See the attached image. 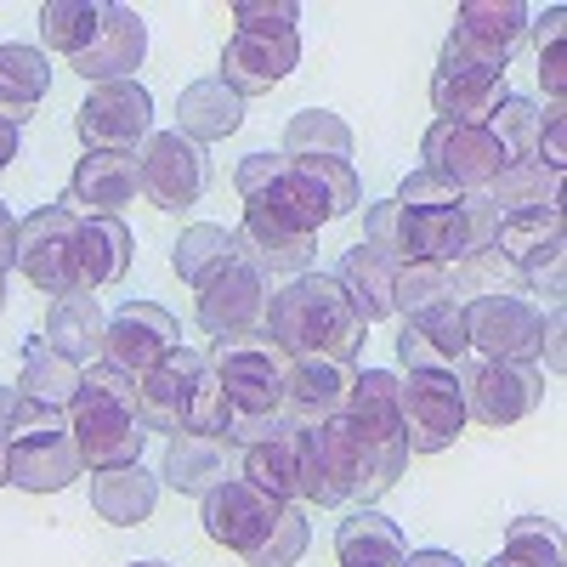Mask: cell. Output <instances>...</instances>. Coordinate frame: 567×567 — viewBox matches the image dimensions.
I'll use <instances>...</instances> for the list:
<instances>
[{
  "instance_id": "7dc6e473",
  "label": "cell",
  "mask_w": 567,
  "mask_h": 567,
  "mask_svg": "<svg viewBox=\"0 0 567 567\" xmlns=\"http://www.w3.org/2000/svg\"><path fill=\"white\" fill-rule=\"evenodd\" d=\"M465 227H471V250H488L499 233V205L488 194H465Z\"/></svg>"
},
{
  "instance_id": "4fadbf2b",
  "label": "cell",
  "mask_w": 567,
  "mask_h": 567,
  "mask_svg": "<svg viewBox=\"0 0 567 567\" xmlns=\"http://www.w3.org/2000/svg\"><path fill=\"white\" fill-rule=\"evenodd\" d=\"M136 176H142V194H148L154 210L182 216V210H194L205 199L210 159H205L199 142H187L182 131H154L136 154Z\"/></svg>"
},
{
  "instance_id": "7a4b0ae2",
  "label": "cell",
  "mask_w": 567,
  "mask_h": 567,
  "mask_svg": "<svg viewBox=\"0 0 567 567\" xmlns=\"http://www.w3.org/2000/svg\"><path fill=\"white\" fill-rule=\"evenodd\" d=\"M261 336H267L284 358H336V363H358L369 323L352 312V301L341 296V284L329 278V272H296V278L267 301Z\"/></svg>"
},
{
  "instance_id": "bcb514c9",
  "label": "cell",
  "mask_w": 567,
  "mask_h": 567,
  "mask_svg": "<svg viewBox=\"0 0 567 567\" xmlns=\"http://www.w3.org/2000/svg\"><path fill=\"white\" fill-rule=\"evenodd\" d=\"M561 23H567V12H561V7H550L545 18H534V23H528V34L539 40V80H545L550 109H561V91H567V69H561Z\"/></svg>"
},
{
  "instance_id": "6da1fadb",
  "label": "cell",
  "mask_w": 567,
  "mask_h": 567,
  "mask_svg": "<svg viewBox=\"0 0 567 567\" xmlns=\"http://www.w3.org/2000/svg\"><path fill=\"white\" fill-rule=\"evenodd\" d=\"M233 182H239V199H245V221L233 233V245L267 278L307 272V261L318 256V227L336 221L323 187L284 154H250L233 171Z\"/></svg>"
},
{
  "instance_id": "f35d334b",
  "label": "cell",
  "mask_w": 567,
  "mask_h": 567,
  "mask_svg": "<svg viewBox=\"0 0 567 567\" xmlns=\"http://www.w3.org/2000/svg\"><path fill=\"white\" fill-rule=\"evenodd\" d=\"M284 159H352V131L329 109H301L284 125Z\"/></svg>"
},
{
  "instance_id": "f5cc1de1",
  "label": "cell",
  "mask_w": 567,
  "mask_h": 567,
  "mask_svg": "<svg viewBox=\"0 0 567 567\" xmlns=\"http://www.w3.org/2000/svg\"><path fill=\"white\" fill-rule=\"evenodd\" d=\"M18 159V125H7V120H0V171H7Z\"/></svg>"
},
{
  "instance_id": "74e56055",
  "label": "cell",
  "mask_w": 567,
  "mask_h": 567,
  "mask_svg": "<svg viewBox=\"0 0 567 567\" xmlns=\"http://www.w3.org/2000/svg\"><path fill=\"white\" fill-rule=\"evenodd\" d=\"M488 199L499 205V216L511 210H561V171L523 159V165H505L488 187Z\"/></svg>"
},
{
  "instance_id": "816d5d0a",
  "label": "cell",
  "mask_w": 567,
  "mask_h": 567,
  "mask_svg": "<svg viewBox=\"0 0 567 567\" xmlns=\"http://www.w3.org/2000/svg\"><path fill=\"white\" fill-rule=\"evenodd\" d=\"M403 567H465V561H460L454 550H409Z\"/></svg>"
},
{
  "instance_id": "5b68a950",
  "label": "cell",
  "mask_w": 567,
  "mask_h": 567,
  "mask_svg": "<svg viewBox=\"0 0 567 567\" xmlns=\"http://www.w3.org/2000/svg\"><path fill=\"white\" fill-rule=\"evenodd\" d=\"M210 374L221 381V398H227V443L233 449L267 437L284 420V374H290V358H284L267 336L216 341Z\"/></svg>"
},
{
  "instance_id": "7bdbcfd3",
  "label": "cell",
  "mask_w": 567,
  "mask_h": 567,
  "mask_svg": "<svg viewBox=\"0 0 567 567\" xmlns=\"http://www.w3.org/2000/svg\"><path fill=\"white\" fill-rule=\"evenodd\" d=\"M539 120H545V109L528 103V97H505V103L494 109L488 131H494V142L505 148V165L539 159Z\"/></svg>"
},
{
  "instance_id": "7402d4cb",
  "label": "cell",
  "mask_w": 567,
  "mask_h": 567,
  "mask_svg": "<svg viewBox=\"0 0 567 567\" xmlns=\"http://www.w3.org/2000/svg\"><path fill=\"white\" fill-rule=\"evenodd\" d=\"M465 358H471V341H465V307L460 301H432V307L403 312V329H398V363L403 369L460 374Z\"/></svg>"
},
{
  "instance_id": "603a6c76",
  "label": "cell",
  "mask_w": 567,
  "mask_h": 567,
  "mask_svg": "<svg viewBox=\"0 0 567 567\" xmlns=\"http://www.w3.org/2000/svg\"><path fill=\"white\" fill-rule=\"evenodd\" d=\"M358 381V363H336V358H290V374H284V420L296 432H312V425L347 414Z\"/></svg>"
},
{
  "instance_id": "8992f818",
  "label": "cell",
  "mask_w": 567,
  "mask_h": 567,
  "mask_svg": "<svg viewBox=\"0 0 567 567\" xmlns=\"http://www.w3.org/2000/svg\"><path fill=\"white\" fill-rule=\"evenodd\" d=\"M374 499H381L374 465H369L347 414L301 432V471H296V505L301 511H358Z\"/></svg>"
},
{
  "instance_id": "d6a6232c",
  "label": "cell",
  "mask_w": 567,
  "mask_h": 567,
  "mask_svg": "<svg viewBox=\"0 0 567 567\" xmlns=\"http://www.w3.org/2000/svg\"><path fill=\"white\" fill-rule=\"evenodd\" d=\"M336 556H341V567H403L409 545L392 516H381L374 505H358L336 528Z\"/></svg>"
},
{
  "instance_id": "f1b7e54d",
  "label": "cell",
  "mask_w": 567,
  "mask_h": 567,
  "mask_svg": "<svg viewBox=\"0 0 567 567\" xmlns=\"http://www.w3.org/2000/svg\"><path fill=\"white\" fill-rule=\"evenodd\" d=\"M239 465H245V483L272 494L278 505H296V471H301V432L290 420H278L267 437L245 443L239 449Z\"/></svg>"
},
{
  "instance_id": "d4e9b609",
  "label": "cell",
  "mask_w": 567,
  "mask_h": 567,
  "mask_svg": "<svg viewBox=\"0 0 567 567\" xmlns=\"http://www.w3.org/2000/svg\"><path fill=\"white\" fill-rule=\"evenodd\" d=\"M142 194V176H136V154H85L63 187V210L74 221L85 216H120L125 205H136Z\"/></svg>"
},
{
  "instance_id": "83f0119b",
  "label": "cell",
  "mask_w": 567,
  "mask_h": 567,
  "mask_svg": "<svg viewBox=\"0 0 567 567\" xmlns=\"http://www.w3.org/2000/svg\"><path fill=\"white\" fill-rule=\"evenodd\" d=\"M103 329H109V318H103V307H97V296H58L52 307H45V347L52 352H63L69 363H80V369H91V363H103Z\"/></svg>"
},
{
  "instance_id": "277c9868",
  "label": "cell",
  "mask_w": 567,
  "mask_h": 567,
  "mask_svg": "<svg viewBox=\"0 0 567 567\" xmlns=\"http://www.w3.org/2000/svg\"><path fill=\"white\" fill-rule=\"evenodd\" d=\"M301 7L290 0H239L233 7V29L221 45V85L233 97H261L278 80H290L301 63V29H296Z\"/></svg>"
},
{
  "instance_id": "f546056e",
  "label": "cell",
  "mask_w": 567,
  "mask_h": 567,
  "mask_svg": "<svg viewBox=\"0 0 567 567\" xmlns=\"http://www.w3.org/2000/svg\"><path fill=\"white\" fill-rule=\"evenodd\" d=\"M159 505V477L148 465H120V471H91V511L114 528H136L148 523Z\"/></svg>"
},
{
  "instance_id": "9f6ffc18",
  "label": "cell",
  "mask_w": 567,
  "mask_h": 567,
  "mask_svg": "<svg viewBox=\"0 0 567 567\" xmlns=\"http://www.w3.org/2000/svg\"><path fill=\"white\" fill-rule=\"evenodd\" d=\"M125 567H171V561H125Z\"/></svg>"
},
{
  "instance_id": "5bb4252c",
  "label": "cell",
  "mask_w": 567,
  "mask_h": 567,
  "mask_svg": "<svg viewBox=\"0 0 567 567\" xmlns=\"http://www.w3.org/2000/svg\"><path fill=\"white\" fill-rule=\"evenodd\" d=\"M420 171H432L437 182H449L454 194H488L494 176L505 171V148L494 142L488 125H454V120H432L420 142Z\"/></svg>"
},
{
  "instance_id": "4dcf8cb0",
  "label": "cell",
  "mask_w": 567,
  "mask_h": 567,
  "mask_svg": "<svg viewBox=\"0 0 567 567\" xmlns=\"http://www.w3.org/2000/svg\"><path fill=\"white\" fill-rule=\"evenodd\" d=\"M52 97V63H45L40 45H0V120L23 125L40 114V103Z\"/></svg>"
},
{
  "instance_id": "681fc988",
  "label": "cell",
  "mask_w": 567,
  "mask_h": 567,
  "mask_svg": "<svg viewBox=\"0 0 567 567\" xmlns=\"http://www.w3.org/2000/svg\"><path fill=\"white\" fill-rule=\"evenodd\" d=\"M18 267V216L7 210V199H0V278H7Z\"/></svg>"
},
{
  "instance_id": "9c48e42d",
  "label": "cell",
  "mask_w": 567,
  "mask_h": 567,
  "mask_svg": "<svg viewBox=\"0 0 567 567\" xmlns=\"http://www.w3.org/2000/svg\"><path fill=\"white\" fill-rule=\"evenodd\" d=\"M267 272L233 245V256L199 284V329L216 341H239V336H261L267 323Z\"/></svg>"
},
{
  "instance_id": "836d02e7",
  "label": "cell",
  "mask_w": 567,
  "mask_h": 567,
  "mask_svg": "<svg viewBox=\"0 0 567 567\" xmlns=\"http://www.w3.org/2000/svg\"><path fill=\"white\" fill-rule=\"evenodd\" d=\"M341 284V296L352 301V312L363 318V323H381V318H392V261L381 256V250H369L363 239L341 256V267L329 272Z\"/></svg>"
},
{
  "instance_id": "f6af8a7d",
  "label": "cell",
  "mask_w": 567,
  "mask_h": 567,
  "mask_svg": "<svg viewBox=\"0 0 567 567\" xmlns=\"http://www.w3.org/2000/svg\"><path fill=\"white\" fill-rule=\"evenodd\" d=\"M307 539H312L307 511H301V505H284V516L272 523V534L261 539V550L245 556V561H250V567H296V561L307 556Z\"/></svg>"
},
{
  "instance_id": "e0dca14e",
  "label": "cell",
  "mask_w": 567,
  "mask_h": 567,
  "mask_svg": "<svg viewBox=\"0 0 567 567\" xmlns=\"http://www.w3.org/2000/svg\"><path fill=\"white\" fill-rule=\"evenodd\" d=\"M176 347H182V323H176L159 301H125V307L109 318V329H103V363L120 369L125 381L154 374Z\"/></svg>"
},
{
  "instance_id": "1f68e13d",
  "label": "cell",
  "mask_w": 567,
  "mask_h": 567,
  "mask_svg": "<svg viewBox=\"0 0 567 567\" xmlns=\"http://www.w3.org/2000/svg\"><path fill=\"white\" fill-rule=\"evenodd\" d=\"M245 125V97H233V91L210 74V80H194V85H182V97H176V131L187 142H221Z\"/></svg>"
},
{
  "instance_id": "4316f807",
  "label": "cell",
  "mask_w": 567,
  "mask_h": 567,
  "mask_svg": "<svg viewBox=\"0 0 567 567\" xmlns=\"http://www.w3.org/2000/svg\"><path fill=\"white\" fill-rule=\"evenodd\" d=\"M131 227L120 216H85L80 233H74V290L91 296V290H114V284L131 272Z\"/></svg>"
},
{
  "instance_id": "db71d44e",
  "label": "cell",
  "mask_w": 567,
  "mask_h": 567,
  "mask_svg": "<svg viewBox=\"0 0 567 567\" xmlns=\"http://www.w3.org/2000/svg\"><path fill=\"white\" fill-rule=\"evenodd\" d=\"M18 414V386H0V443H7V425Z\"/></svg>"
},
{
  "instance_id": "ab89813d",
  "label": "cell",
  "mask_w": 567,
  "mask_h": 567,
  "mask_svg": "<svg viewBox=\"0 0 567 567\" xmlns=\"http://www.w3.org/2000/svg\"><path fill=\"white\" fill-rule=\"evenodd\" d=\"M483 567H561V528L550 516H516L505 528V545Z\"/></svg>"
},
{
  "instance_id": "c3c4849f",
  "label": "cell",
  "mask_w": 567,
  "mask_h": 567,
  "mask_svg": "<svg viewBox=\"0 0 567 567\" xmlns=\"http://www.w3.org/2000/svg\"><path fill=\"white\" fill-rule=\"evenodd\" d=\"M539 165L567 171V114L561 109H545V120H539Z\"/></svg>"
},
{
  "instance_id": "7c38bea8",
  "label": "cell",
  "mask_w": 567,
  "mask_h": 567,
  "mask_svg": "<svg viewBox=\"0 0 567 567\" xmlns=\"http://www.w3.org/2000/svg\"><path fill=\"white\" fill-rule=\"evenodd\" d=\"M494 250L523 272V290L561 296V267H567V221H561V210H511V216H499Z\"/></svg>"
},
{
  "instance_id": "d590c367",
  "label": "cell",
  "mask_w": 567,
  "mask_h": 567,
  "mask_svg": "<svg viewBox=\"0 0 567 567\" xmlns=\"http://www.w3.org/2000/svg\"><path fill=\"white\" fill-rule=\"evenodd\" d=\"M103 18H109V0H45L40 7V52H58L74 63L97 40Z\"/></svg>"
},
{
  "instance_id": "ee69618b",
  "label": "cell",
  "mask_w": 567,
  "mask_h": 567,
  "mask_svg": "<svg viewBox=\"0 0 567 567\" xmlns=\"http://www.w3.org/2000/svg\"><path fill=\"white\" fill-rule=\"evenodd\" d=\"M432 301H454V272L432 261H403L392 267V312H414Z\"/></svg>"
},
{
  "instance_id": "ba28073f",
  "label": "cell",
  "mask_w": 567,
  "mask_h": 567,
  "mask_svg": "<svg viewBox=\"0 0 567 567\" xmlns=\"http://www.w3.org/2000/svg\"><path fill=\"white\" fill-rule=\"evenodd\" d=\"M347 420L374 465V488H398L403 465H409V443H403V414H398V374L392 369H363L347 398Z\"/></svg>"
},
{
  "instance_id": "d6986e66",
  "label": "cell",
  "mask_w": 567,
  "mask_h": 567,
  "mask_svg": "<svg viewBox=\"0 0 567 567\" xmlns=\"http://www.w3.org/2000/svg\"><path fill=\"white\" fill-rule=\"evenodd\" d=\"M505 97H511V91H505V69H488L477 58H465L454 40H443V58H437V74H432V109H437V120L488 125Z\"/></svg>"
},
{
  "instance_id": "11a10c76",
  "label": "cell",
  "mask_w": 567,
  "mask_h": 567,
  "mask_svg": "<svg viewBox=\"0 0 567 567\" xmlns=\"http://www.w3.org/2000/svg\"><path fill=\"white\" fill-rule=\"evenodd\" d=\"M12 483V471H7V443H0V488Z\"/></svg>"
},
{
  "instance_id": "8d00e7d4",
  "label": "cell",
  "mask_w": 567,
  "mask_h": 567,
  "mask_svg": "<svg viewBox=\"0 0 567 567\" xmlns=\"http://www.w3.org/2000/svg\"><path fill=\"white\" fill-rule=\"evenodd\" d=\"M74 392H80V363H69L63 352H52L40 336L23 347V369H18V398H29V403H45V409H63L69 414V403H74Z\"/></svg>"
},
{
  "instance_id": "9a60e30c",
  "label": "cell",
  "mask_w": 567,
  "mask_h": 567,
  "mask_svg": "<svg viewBox=\"0 0 567 567\" xmlns=\"http://www.w3.org/2000/svg\"><path fill=\"white\" fill-rule=\"evenodd\" d=\"M545 312L528 296H477L465 301V341L488 363H534Z\"/></svg>"
},
{
  "instance_id": "e575fe53",
  "label": "cell",
  "mask_w": 567,
  "mask_h": 567,
  "mask_svg": "<svg viewBox=\"0 0 567 567\" xmlns=\"http://www.w3.org/2000/svg\"><path fill=\"white\" fill-rule=\"evenodd\" d=\"M227 454H233V443H221V437L176 432V437H171V449H165V471H159V483H171L176 494L205 499V494L227 477Z\"/></svg>"
},
{
  "instance_id": "cb8c5ba5",
  "label": "cell",
  "mask_w": 567,
  "mask_h": 567,
  "mask_svg": "<svg viewBox=\"0 0 567 567\" xmlns=\"http://www.w3.org/2000/svg\"><path fill=\"white\" fill-rule=\"evenodd\" d=\"M528 23L534 12L528 7H516V0H465V7L454 12V45L465 58H477L488 69H505L511 52L528 40Z\"/></svg>"
},
{
  "instance_id": "ac0fdd59",
  "label": "cell",
  "mask_w": 567,
  "mask_h": 567,
  "mask_svg": "<svg viewBox=\"0 0 567 567\" xmlns=\"http://www.w3.org/2000/svg\"><path fill=\"white\" fill-rule=\"evenodd\" d=\"M74 233L80 221L63 205H40L18 221V272L40 296H74Z\"/></svg>"
},
{
  "instance_id": "52a82bcc",
  "label": "cell",
  "mask_w": 567,
  "mask_h": 567,
  "mask_svg": "<svg viewBox=\"0 0 567 567\" xmlns=\"http://www.w3.org/2000/svg\"><path fill=\"white\" fill-rule=\"evenodd\" d=\"M7 471H12V488H23V494L69 488L85 471L80 449H74V432H69V414L18 398V414L7 425Z\"/></svg>"
},
{
  "instance_id": "3957f363",
  "label": "cell",
  "mask_w": 567,
  "mask_h": 567,
  "mask_svg": "<svg viewBox=\"0 0 567 567\" xmlns=\"http://www.w3.org/2000/svg\"><path fill=\"white\" fill-rule=\"evenodd\" d=\"M69 432H74L85 471L136 465L142 443H148V425H142V409H136V381H125L109 363L80 369V392L69 403Z\"/></svg>"
},
{
  "instance_id": "2e32d148",
  "label": "cell",
  "mask_w": 567,
  "mask_h": 567,
  "mask_svg": "<svg viewBox=\"0 0 567 567\" xmlns=\"http://www.w3.org/2000/svg\"><path fill=\"white\" fill-rule=\"evenodd\" d=\"M460 392H465V420L477 425H516L528 420L545 398V374L534 363H460Z\"/></svg>"
},
{
  "instance_id": "b9f144b4",
  "label": "cell",
  "mask_w": 567,
  "mask_h": 567,
  "mask_svg": "<svg viewBox=\"0 0 567 567\" xmlns=\"http://www.w3.org/2000/svg\"><path fill=\"white\" fill-rule=\"evenodd\" d=\"M233 256V233L227 227H210V221H199V227H182V239L171 245V267H176V278L182 284H199L221 267Z\"/></svg>"
},
{
  "instance_id": "6f0895ef",
  "label": "cell",
  "mask_w": 567,
  "mask_h": 567,
  "mask_svg": "<svg viewBox=\"0 0 567 567\" xmlns=\"http://www.w3.org/2000/svg\"><path fill=\"white\" fill-rule=\"evenodd\" d=\"M0 312H7V278H0Z\"/></svg>"
},
{
  "instance_id": "ffe728a7",
  "label": "cell",
  "mask_w": 567,
  "mask_h": 567,
  "mask_svg": "<svg viewBox=\"0 0 567 567\" xmlns=\"http://www.w3.org/2000/svg\"><path fill=\"white\" fill-rule=\"evenodd\" d=\"M199 505H205V534H210L221 550H233V556H256L261 539L272 534V523L284 516V505H278L272 494L250 488L245 477H221Z\"/></svg>"
},
{
  "instance_id": "8fae6325",
  "label": "cell",
  "mask_w": 567,
  "mask_h": 567,
  "mask_svg": "<svg viewBox=\"0 0 567 567\" xmlns=\"http://www.w3.org/2000/svg\"><path fill=\"white\" fill-rule=\"evenodd\" d=\"M74 131L85 142V154H136L154 136V97L136 80L91 85V97L74 114Z\"/></svg>"
},
{
  "instance_id": "30bf717a",
  "label": "cell",
  "mask_w": 567,
  "mask_h": 567,
  "mask_svg": "<svg viewBox=\"0 0 567 567\" xmlns=\"http://www.w3.org/2000/svg\"><path fill=\"white\" fill-rule=\"evenodd\" d=\"M398 414H403L409 454H443L471 425L460 374H443V369H409V381H398Z\"/></svg>"
},
{
  "instance_id": "f907efd6",
  "label": "cell",
  "mask_w": 567,
  "mask_h": 567,
  "mask_svg": "<svg viewBox=\"0 0 567 567\" xmlns=\"http://www.w3.org/2000/svg\"><path fill=\"white\" fill-rule=\"evenodd\" d=\"M539 352H545L550 374H561V307H550V318H545V329H539Z\"/></svg>"
},
{
  "instance_id": "60d3db41",
  "label": "cell",
  "mask_w": 567,
  "mask_h": 567,
  "mask_svg": "<svg viewBox=\"0 0 567 567\" xmlns=\"http://www.w3.org/2000/svg\"><path fill=\"white\" fill-rule=\"evenodd\" d=\"M454 301H477V296H523V272H516L494 245L488 250H465L454 267Z\"/></svg>"
},
{
  "instance_id": "484cf974",
  "label": "cell",
  "mask_w": 567,
  "mask_h": 567,
  "mask_svg": "<svg viewBox=\"0 0 567 567\" xmlns=\"http://www.w3.org/2000/svg\"><path fill=\"white\" fill-rule=\"evenodd\" d=\"M142 58H148V23H142L131 7H114L109 0V18L97 29V40L69 63L85 85H114V80H136Z\"/></svg>"
},
{
  "instance_id": "44dd1931",
  "label": "cell",
  "mask_w": 567,
  "mask_h": 567,
  "mask_svg": "<svg viewBox=\"0 0 567 567\" xmlns=\"http://www.w3.org/2000/svg\"><path fill=\"white\" fill-rule=\"evenodd\" d=\"M210 369V352L199 347H176L154 374L136 381V409H142V425L148 432H187V414H194V398H199V381Z\"/></svg>"
}]
</instances>
